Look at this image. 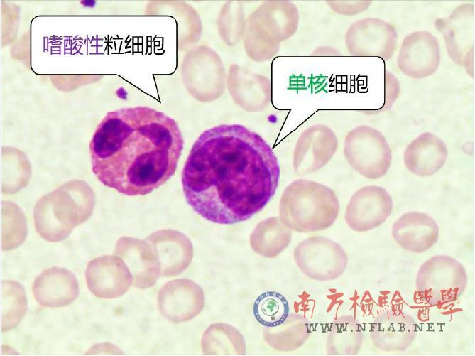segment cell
Returning a JSON list of instances; mask_svg holds the SVG:
<instances>
[{
  "label": "cell",
  "mask_w": 475,
  "mask_h": 356,
  "mask_svg": "<svg viewBox=\"0 0 475 356\" xmlns=\"http://www.w3.org/2000/svg\"><path fill=\"white\" fill-rule=\"evenodd\" d=\"M280 167L270 146L241 124H220L195 141L182 171L187 203L222 225L249 220L274 195Z\"/></svg>",
  "instance_id": "cell-1"
},
{
  "label": "cell",
  "mask_w": 475,
  "mask_h": 356,
  "mask_svg": "<svg viewBox=\"0 0 475 356\" xmlns=\"http://www.w3.org/2000/svg\"><path fill=\"white\" fill-rule=\"evenodd\" d=\"M184 140L177 122L148 107L108 112L89 144L92 169L105 186L145 195L175 173Z\"/></svg>",
  "instance_id": "cell-2"
},
{
  "label": "cell",
  "mask_w": 475,
  "mask_h": 356,
  "mask_svg": "<svg viewBox=\"0 0 475 356\" xmlns=\"http://www.w3.org/2000/svg\"><path fill=\"white\" fill-rule=\"evenodd\" d=\"M339 202L334 192L317 182L298 179L288 185L279 203L281 221L291 230L312 232L325 230L336 221Z\"/></svg>",
  "instance_id": "cell-3"
},
{
  "label": "cell",
  "mask_w": 475,
  "mask_h": 356,
  "mask_svg": "<svg viewBox=\"0 0 475 356\" xmlns=\"http://www.w3.org/2000/svg\"><path fill=\"white\" fill-rule=\"evenodd\" d=\"M420 299L430 305L454 301L464 293L467 275L464 266L452 257L435 255L420 267L415 280Z\"/></svg>",
  "instance_id": "cell-4"
},
{
  "label": "cell",
  "mask_w": 475,
  "mask_h": 356,
  "mask_svg": "<svg viewBox=\"0 0 475 356\" xmlns=\"http://www.w3.org/2000/svg\"><path fill=\"white\" fill-rule=\"evenodd\" d=\"M344 153L349 165L368 179L383 177L391 163V149L384 136L368 126L354 128L347 134Z\"/></svg>",
  "instance_id": "cell-5"
},
{
  "label": "cell",
  "mask_w": 475,
  "mask_h": 356,
  "mask_svg": "<svg viewBox=\"0 0 475 356\" xmlns=\"http://www.w3.org/2000/svg\"><path fill=\"white\" fill-rule=\"evenodd\" d=\"M295 261L299 269L311 279L332 281L346 270L348 258L344 249L327 237L307 238L294 249Z\"/></svg>",
  "instance_id": "cell-6"
},
{
  "label": "cell",
  "mask_w": 475,
  "mask_h": 356,
  "mask_svg": "<svg viewBox=\"0 0 475 356\" xmlns=\"http://www.w3.org/2000/svg\"><path fill=\"white\" fill-rule=\"evenodd\" d=\"M393 200L378 185L364 186L351 197L345 212L347 225L356 232H366L382 225L391 215Z\"/></svg>",
  "instance_id": "cell-7"
},
{
  "label": "cell",
  "mask_w": 475,
  "mask_h": 356,
  "mask_svg": "<svg viewBox=\"0 0 475 356\" xmlns=\"http://www.w3.org/2000/svg\"><path fill=\"white\" fill-rule=\"evenodd\" d=\"M436 27L444 36L447 52L453 61L473 71L474 11L464 4L456 9L449 18L438 20Z\"/></svg>",
  "instance_id": "cell-8"
},
{
  "label": "cell",
  "mask_w": 475,
  "mask_h": 356,
  "mask_svg": "<svg viewBox=\"0 0 475 356\" xmlns=\"http://www.w3.org/2000/svg\"><path fill=\"white\" fill-rule=\"evenodd\" d=\"M337 148L334 132L323 124L309 127L300 136L293 154V166L299 176L312 173L324 167Z\"/></svg>",
  "instance_id": "cell-9"
},
{
  "label": "cell",
  "mask_w": 475,
  "mask_h": 356,
  "mask_svg": "<svg viewBox=\"0 0 475 356\" xmlns=\"http://www.w3.org/2000/svg\"><path fill=\"white\" fill-rule=\"evenodd\" d=\"M439 61L437 39L427 31H416L405 38L398 64L405 75L414 78H422L433 74Z\"/></svg>",
  "instance_id": "cell-10"
},
{
  "label": "cell",
  "mask_w": 475,
  "mask_h": 356,
  "mask_svg": "<svg viewBox=\"0 0 475 356\" xmlns=\"http://www.w3.org/2000/svg\"><path fill=\"white\" fill-rule=\"evenodd\" d=\"M396 38V32L391 24L369 18L356 22L350 28L347 43L354 54L378 56L387 60L394 52Z\"/></svg>",
  "instance_id": "cell-11"
},
{
  "label": "cell",
  "mask_w": 475,
  "mask_h": 356,
  "mask_svg": "<svg viewBox=\"0 0 475 356\" xmlns=\"http://www.w3.org/2000/svg\"><path fill=\"white\" fill-rule=\"evenodd\" d=\"M373 345L386 352L406 350L416 335L415 319L399 310H387L373 322L370 332Z\"/></svg>",
  "instance_id": "cell-12"
},
{
  "label": "cell",
  "mask_w": 475,
  "mask_h": 356,
  "mask_svg": "<svg viewBox=\"0 0 475 356\" xmlns=\"http://www.w3.org/2000/svg\"><path fill=\"white\" fill-rule=\"evenodd\" d=\"M391 234L401 248L410 252L422 253L437 242L439 227L429 215L409 212L402 215L393 223Z\"/></svg>",
  "instance_id": "cell-13"
},
{
  "label": "cell",
  "mask_w": 475,
  "mask_h": 356,
  "mask_svg": "<svg viewBox=\"0 0 475 356\" xmlns=\"http://www.w3.org/2000/svg\"><path fill=\"white\" fill-rule=\"evenodd\" d=\"M32 291L43 307L60 308L73 302L79 293L75 275L67 269L53 267L41 272L34 280Z\"/></svg>",
  "instance_id": "cell-14"
},
{
  "label": "cell",
  "mask_w": 475,
  "mask_h": 356,
  "mask_svg": "<svg viewBox=\"0 0 475 356\" xmlns=\"http://www.w3.org/2000/svg\"><path fill=\"white\" fill-rule=\"evenodd\" d=\"M85 277L89 290L102 298H114L122 295L131 282V274L125 265L110 257L89 262Z\"/></svg>",
  "instance_id": "cell-15"
},
{
  "label": "cell",
  "mask_w": 475,
  "mask_h": 356,
  "mask_svg": "<svg viewBox=\"0 0 475 356\" xmlns=\"http://www.w3.org/2000/svg\"><path fill=\"white\" fill-rule=\"evenodd\" d=\"M448 156L445 144L436 135L425 132L413 139L406 147L403 161L412 173L427 177L444 165Z\"/></svg>",
  "instance_id": "cell-16"
},
{
  "label": "cell",
  "mask_w": 475,
  "mask_h": 356,
  "mask_svg": "<svg viewBox=\"0 0 475 356\" xmlns=\"http://www.w3.org/2000/svg\"><path fill=\"white\" fill-rule=\"evenodd\" d=\"M292 231L279 217H269L259 223L251 237L253 249L261 255L274 258L290 244Z\"/></svg>",
  "instance_id": "cell-17"
},
{
  "label": "cell",
  "mask_w": 475,
  "mask_h": 356,
  "mask_svg": "<svg viewBox=\"0 0 475 356\" xmlns=\"http://www.w3.org/2000/svg\"><path fill=\"white\" fill-rule=\"evenodd\" d=\"M310 334L309 323L302 315H288L280 325L263 329L265 341L273 349L281 352L293 351L302 346Z\"/></svg>",
  "instance_id": "cell-18"
},
{
  "label": "cell",
  "mask_w": 475,
  "mask_h": 356,
  "mask_svg": "<svg viewBox=\"0 0 475 356\" xmlns=\"http://www.w3.org/2000/svg\"><path fill=\"white\" fill-rule=\"evenodd\" d=\"M363 342L361 326L355 318L343 315L332 324L327 339L326 350L330 355H355Z\"/></svg>",
  "instance_id": "cell-19"
},
{
  "label": "cell",
  "mask_w": 475,
  "mask_h": 356,
  "mask_svg": "<svg viewBox=\"0 0 475 356\" xmlns=\"http://www.w3.org/2000/svg\"><path fill=\"white\" fill-rule=\"evenodd\" d=\"M1 330L15 328L27 310V300L22 286L14 281H3L1 287Z\"/></svg>",
  "instance_id": "cell-20"
},
{
  "label": "cell",
  "mask_w": 475,
  "mask_h": 356,
  "mask_svg": "<svg viewBox=\"0 0 475 356\" xmlns=\"http://www.w3.org/2000/svg\"><path fill=\"white\" fill-rule=\"evenodd\" d=\"M289 304L285 296L278 292L266 291L255 300L253 313L256 320L266 328L275 327L288 318Z\"/></svg>",
  "instance_id": "cell-21"
},
{
  "label": "cell",
  "mask_w": 475,
  "mask_h": 356,
  "mask_svg": "<svg viewBox=\"0 0 475 356\" xmlns=\"http://www.w3.org/2000/svg\"><path fill=\"white\" fill-rule=\"evenodd\" d=\"M208 337L211 340L212 354L245 353V344L242 335L234 328L226 324H215L209 329Z\"/></svg>",
  "instance_id": "cell-22"
},
{
  "label": "cell",
  "mask_w": 475,
  "mask_h": 356,
  "mask_svg": "<svg viewBox=\"0 0 475 356\" xmlns=\"http://www.w3.org/2000/svg\"><path fill=\"white\" fill-rule=\"evenodd\" d=\"M81 3H82V4H84V6H93V5H92V4H95V1H81Z\"/></svg>",
  "instance_id": "cell-23"
}]
</instances>
